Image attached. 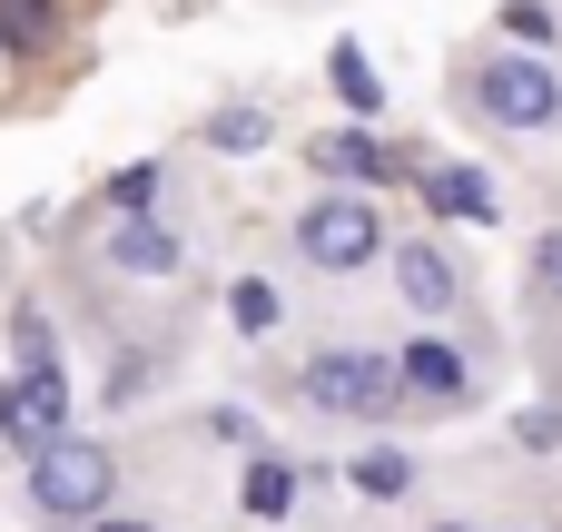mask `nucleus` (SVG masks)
Masks as SVG:
<instances>
[{"instance_id":"4468645a","label":"nucleus","mask_w":562,"mask_h":532,"mask_svg":"<svg viewBox=\"0 0 562 532\" xmlns=\"http://www.w3.org/2000/svg\"><path fill=\"white\" fill-rule=\"evenodd\" d=\"M286 503H296V474H286L277 454H257V464H247V513H257V523H277Z\"/></svg>"},{"instance_id":"a211bd4d","label":"nucleus","mask_w":562,"mask_h":532,"mask_svg":"<svg viewBox=\"0 0 562 532\" xmlns=\"http://www.w3.org/2000/svg\"><path fill=\"white\" fill-rule=\"evenodd\" d=\"M533 296H543V306H562V227H543V237H533Z\"/></svg>"},{"instance_id":"412c9836","label":"nucleus","mask_w":562,"mask_h":532,"mask_svg":"<svg viewBox=\"0 0 562 532\" xmlns=\"http://www.w3.org/2000/svg\"><path fill=\"white\" fill-rule=\"evenodd\" d=\"M514 444H524V454H553V444H562V415H553V405H533V415L514 425Z\"/></svg>"},{"instance_id":"39448f33","label":"nucleus","mask_w":562,"mask_h":532,"mask_svg":"<svg viewBox=\"0 0 562 532\" xmlns=\"http://www.w3.org/2000/svg\"><path fill=\"white\" fill-rule=\"evenodd\" d=\"M69 434V375L59 365H0V444L40 454Z\"/></svg>"},{"instance_id":"2eb2a0df","label":"nucleus","mask_w":562,"mask_h":532,"mask_svg":"<svg viewBox=\"0 0 562 532\" xmlns=\"http://www.w3.org/2000/svg\"><path fill=\"white\" fill-rule=\"evenodd\" d=\"M227 326H237V336H267V326H277V286H267V276H237V286H227Z\"/></svg>"},{"instance_id":"20e7f679","label":"nucleus","mask_w":562,"mask_h":532,"mask_svg":"<svg viewBox=\"0 0 562 532\" xmlns=\"http://www.w3.org/2000/svg\"><path fill=\"white\" fill-rule=\"evenodd\" d=\"M296 257L326 276H356L385 257V207L366 188H316V207H296Z\"/></svg>"},{"instance_id":"6ab92c4d","label":"nucleus","mask_w":562,"mask_h":532,"mask_svg":"<svg viewBox=\"0 0 562 532\" xmlns=\"http://www.w3.org/2000/svg\"><path fill=\"white\" fill-rule=\"evenodd\" d=\"M10 336H20V365H59V355H49V316H40V306H20V316H10Z\"/></svg>"},{"instance_id":"4be33fe9","label":"nucleus","mask_w":562,"mask_h":532,"mask_svg":"<svg viewBox=\"0 0 562 532\" xmlns=\"http://www.w3.org/2000/svg\"><path fill=\"white\" fill-rule=\"evenodd\" d=\"M89 532H148V523H109V513H99V523H89Z\"/></svg>"},{"instance_id":"aec40b11","label":"nucleus","mask_w":562,"mask_h":532,"mask_svg":"<svg viewBox=\"0 0 562 532\" xmlns=\"http://www.w3.org/2000/svg\"><path fill=\"white\" fill-rule=\"evenodd\" d=\"M504 30L514 39H553V0H504Z\"/></svg>"},{"instance_id":"5701e85b","label":"nucleus","mask_w":562,"mask_h":532,"mask_svg":"<svg viewBox=\"0 0 562 532\" xmlns=\"http://www.w3.org/2000/svg\"><path fill=\"white\" fill-rule=\"evenodd\" d=\"M435 532H454V523H435Z\"/></svg>"},{"instance_id":"ddd939ff","label":"nucleus","mask_w":562,"mask_h":532,"mask_svg":"<svg viewBox=\"0 0 562 532\" xmlns=\"http://www.w3.org/2000/svg\"><path fill=\"white\" fill-rule=\"evenodd\" d=\"M158 188H168V168H158V158H128V168L109 178V197H99V207H109V217H148V197H158Z\"/></svg>"},{"instance_id":"f03ea898","label":"nucleus","mask_w":562,"mask_h":532,"mask_svg":"<svg viewBox=\"0 0 562 532\" xmlns=\"http://www.w3.org/2000/svg\"><path fill=\"white\" fill-rule=\"evenodd\" d=\"M464 99H474L494 128H514V138H553V128H562V69H553V59H533V49H494V59H474V69H464Z\"/></svg>"},{"instance_id":"dca6fc26","label":"nucleus","mask_w":562,"mask_h":532,"mask_svg":"<svg viewBox=\"0 0 562 532\" xmlns=\"http://www.w3.org/2000/svg\"><path fill=\"white\" fill-rule=\"evenodd\" d=\"M59 30V10L49 0H0V49H40Z\"/></svg>"},{"instance_id":"f3484780","label":"nucleus","mask_w":562,"mask_h":532,"mask_svg":"<svg viewBox=\"0 0 562 532\" xmlns=\"http://www.w3.org/2000/svg\"><path fill=\"white\" fill-rule=\"evenodd\" d=\"M207 148H237V158L267 148V109H217V118H207Z\"/></svg>"},{"instance_id":"f257e3e1","label":"nucleus","mask_w":562,"mask_h":532,"mask_svg":"<svg viewBox=\"0 0 562 532\" xmlns=\"http://www.w3.org/2000/svg\"><path fill=\"white\" fill-rule=\"evenodd\" d=\"M109 494H119V454L109 444H89V434H59V444H40L30 454V513L59 532H89L109 513Z\"/></svg>"},{"instance_id":"6e6552de","label":"nucleus","mask_w":562,"mask_h":532,"mask_svg":"<svg viewBox=\"0 0 562 532\" xmlns=\"http://www.w3.org/2000/svg\"><path fill=\"white\" fill-rule=\"evenodd\" d=\"M316 168L336 178V188H385V178H415V158H395L385 138H366V128H326L316 138Z\"/></svg>"},{"instance_id":"423d86ee","label":"nucleus","mask_w":562,"mask_h":532,"mask_svg":"<svg viewBox=\"0 0 562 532\" xmlns=\"http://www.w3.org/2000/svg\"><path fill=\"white\" fill-rule=\"evenodd\" d=\"M395 296L415 316H454L464 306V267L435 247V237H395Z\"/></svg>"},{"instance_id":"9d476101","label":"nucleus","mask_w":562,"mask_h":532,"mask_svg":"<svg viewBox=\"0 0 562 532\" xmlns=\"http://www.w3.org/2000/svg\"><path fill=\"white\" fill-rule=\"evenodd\" d=\"M415 197H425L435 217H454V227H464V217H474V227L494 217V178H484V168H435V158H415Z\"/></svg>"},{"instance_id":"f8f14e48","label":"nucleus","mask_w":562,"mask_h":532,"mask_svg":"<svg viewBox=\"0 0 562 532\" xmlns=\"http://www.w3.org/2000/svg\"><path fill=\"white\" fill-rule=\"evenodd\" d=\"M356 494H375V503H405V494H415V454H395V444L356 454Z\"/></svg>"},{"instance_id":"7ed1b4c3","label":"nucleus","mask_w":562,"mask_h":532,"mask_svg":"<svg viewBox=\"0 0 562 532\" xmlns=\"http://www.w3.org/2000/svg\"><path fill=\"white\" fill-rule=\"evenodd\" d=\"M296 395H306L316 415H346V425H385V415L405 405V375H395V355H375V346H326V355H306Z\"/></svg>"},{"instance_id":"9b49d317","label":"nucleus","mask_w":562,"mask_h":532,"mask_svg":"<svg viewBox=\"0 0 562 532\" xmlns=\"http://www.w3.org/2000/svg\"><path fill=\"white\" fill-rule=\"evenodd\" d=\"M326 79H336V99H346L356 118H375V109H385V79H375V59H366V49H336V59H326Z\"/></svg>"},{"instance_id":"1a4fd4ad","label":"nucleus","mask_w":562,"mask_h":532,"mask_svg":"<svg viewBox=\"0 0 562 532\" xmlns=\"http://www.w3.org/2000/svg\"><path fill=\"white\" fill-rule=\"evenodd\" d=\"M109 267H119V276H148V286H168V276L188 267V247H178V227H168V217H119V227H109Z\"/></svg>"},{"instance_id":"0eeeda50","label":"nucleus","mask_w":562,"mask_h":532,"mask_svg":"<svg viewBox=\"0 0 562 532\" xmlns=\"http://www.w3.org/2000/svg\"><path fill=\"white\" fill-rule=\"evenodd\" d=\"M395 375H405V405H474V355H454L445 336L395 346Z\"/></svg>"}]
</instances>
